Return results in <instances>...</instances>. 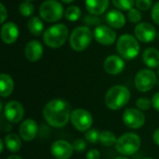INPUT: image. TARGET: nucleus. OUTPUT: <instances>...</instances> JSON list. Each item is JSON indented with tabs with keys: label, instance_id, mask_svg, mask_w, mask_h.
I'll use <instances>...</instances> for the list:
<instances>
[{
	"label": "nucleus",
	"instance_id": "58836bf2",
	"mask_svg": "<svg viewBox=\"0 0 159 159\" xmlns=\"http://www.w3.org/2000/svg\"><path fill=\"white\" fill-rule=\"evenodd\" d=\"M153 139H154V142H155L157 145H159V129H157L154 132Z\"/></svg>",
	"mask_w": 159,
	"mask_h": 159
},
{
	"label": "nucleus",
	"instance_id": "39448f33",
	"mask_svg": "<svg viewBox=\"0 0 159 159\" xmlns=\"http://www.w3.org/2000/svg\"><path fill=\"white\" fill-rule=\"evenodd\" d=\"M141 144V139L136 133L127 132L117 139V142L116 143V149L119 154L123 155L124 157H129L139 151Z\"/></svg>",
	"mask_w": 159,
	"mask_h": 159
},
{
	"label": "nucleus",
	"instance_id": "4c0bfd02",
	"mask_svg": "<svg viewBox=\"0 0 159 159\" xmlns=\"http://www.w3.org/2000/svg\"><path fill=\"white\" fill-rule=\"evenodd\" d=\"M0 8H1V22L3 23L7 17V11L3 4H0Z\"/></svg>",
	"mask_w": 159,
	"mask_h": 159
},
{
	"label": "nucleus",
	"instance_id": "c9c22d12",
	"mask_svg": "<svg viewBox=\"0 0 159 159\" xmlns=\"http://www.w3.org/2000/svg\"><path fill=\"white\" fill-rule=\"evenodd\" d=\"M87 159H100L101 158V154L97 149H91L89 150L87 155H86Z\"/></svg>",
	"mask_w": 159,
	"mask_h": 159
},
{
	"label": "nucleus",
	"instance_id": "7c9ffc66",
	"mask_svg": "<svg viewBox=\"0 0 159 159\" xmlns=\"http://www.w3.org/2000/svg\"><path fill=\"white\" fill-rule=\"evenodd\" d=\"M128 19L129 20L130 22L137 23V22H139L142 20V13L137 8H131L130 10H129Z\"/></svg>",
	"mask_w": 159,
	"mask_h": 159
},
{
	"label": "nucleus",
	"instance_id": "6e6552de",
	"mask_svg": "<svg viewBox=\"0 0 159 159\" xmlns=\"http://www.w3.org/2000/svg\"><path fill=\"white\" fill-rule=\"evenodd\" d=\"M157 75L150 69L140 70L135 76V87L141 92H147L151 90L157 84Z\"/></svg>",
	"mask_w": 159,
	"mask_h": 159
},
{
	"label": "nucleus",
	"instance_id": "ddd939ff",
	"mask_svg": "<svg viewBox=\"0 0 159 159\" xmlns=\"http://www.w3.org/2000/svg\"><path fill=\"white\" fill-rule=\"evenodd\" d=\"M94 37L101 45L110 46L115 43L116 39V34L111 27L99 25L94 30Z\"/></svg>",
	"mask_w": 159,
	"mask_h": 159
},
{
	"label": "nucleus",
	"instance_id": "473e14b6",
	"mask_svg": "<svg viewBox=\"0 0 159 159\" xmlns=\"http://www.w3.org/2000/svg\"><path fill=\"white\" fill-rule=\"evenodd\" d=\"M73 147H74V150L78 152V153H81L83 151L86 150L87 148V143L84 140L82 139H77L75 140L74 143H73Z\"/></svg>",
	"mask_w": 159,
	"mask_h": 159
},
{
	"label": "nucleus",
	"instance_id": "79ce46f5",
	"mask_svg": "<svg viewBox=\"0 0 159 159\" xmlns=\"http://www.w3.org/2000/svg\"><path fill=\"white\" fill-rule=\"evenodd\" d=\"M63 3H66V4H69V3H72L74 0H61Z\"/></svg>",
	"mask_w": 159,
	"mask_h": 159
},
{
	"label": "nucleus",
	"instance_id": "5701e85b",
	"mask_svg": "<svg viewBox=\"0 0 159 159\" xmlns=\"http://www.w3.org/2000/svg\"><path fill=\"white\" fill-rule=\"evenodd\" d=\"M4 143H5V145H6L7 149L9 152H11V153L19 152L20 150V148H21V141H20V138L18 135L14 134V133L7 134L5 137Z\"/></svg>",
	"mask_w": 159,
	"mask_h": 159
},
{
	"label": "nucleus",
	"instance_id": "f03ea898",
	"mask_svg": "<svg viewBox=\"0 0 159 159\" xmlns=\"http://www.w3.org/2000/svg\"><path fill=\"white\" fill-rule=\"evenodd\" d=\"M129 89L125 86L116 85L110 88L106 92L104 102L110 110H119L129 102Z\"/></svg>",
	"mask_w": 159,
	"mask_h": 159
},
{
	"label": "nucleus",
	"instance_id": "72a5a7b5",
	"mask_svg": "<svg viewBox=\"0 0 159 159\" xmlns=\"http://www.w3.org/2000/svg\"><path fill=\"white\" fill-rule=\"evenodd\" d=\"M135 4L140 10L146 11L152 7V0H136Z\"/></svg>",
	"mask_w": 159,
	"mask_h": 159
},
{
	"label": "nucleus",
	"instance_id": "aec40b11",
	"mask_svg": "<svg viewBox=\"0 0 159 159\" xmlns=\"http://www.w3.org/2000/svg\"><path fill=\"white\" fill-rule=\"evenodd\" d=\"M109 6V0H86L87 10L92 15L102 14Z\"/></svg>",
	"mask_w": 159,
	"mask_h": 159
},
{
	"label": "nucleus",
	"instance_id": "a211bd4d",
	"mask_svg": "<svg viewBox=\"0 0 159 159\" xmlns=\"http://www.w3.org/2000/svg\"><path fill=\"white\" fill-rule=\"evenodd\" d=\"M19 36L18 26L13 22H6L1 29V38L6 44H13Z\"/></svg>",
	"mask_w": 159,
	"mask_h": 159
},
{
	"label": "nucleus",
	"instance_id": "a19ab883",
	"mask_svg": "<svg viewBox=\"0 0 159 159\" xmlns=\"http://www.w3.org/2000/svg\"><path fill=\"white\" fill-rule=\"evenodd\" d=\"M4 144H5V143H3L2 140H0V145H1V152L0 153H3V151H4Z\"/></svg>",
	"mask_w": 159,
	"mask_h": 159
},
{
	"label": "nucleus",
	"instance_id": "f257e3e1",
	"mask_svg": "<svg viewBox=\"0 0 159 159\" xmlns=\"http://www.w3.org/2000/svg\"><path fill=\"white\" fill-rule=\"evenodd\" d=\"M71 106L62 99L49 101L43 109V116L47 123L53 128L64 127L71 117Z\"/></svg>",
	"mask_w": 159,
	"mask_h": 159
},
{
	"label": "nucleus",
	"instance_id": "412c9836",
	"mask_svg": "<svg viewBox=\"0 0 159 159\" xmlns=\"http://www.w3.org/2000/svg\"><path fill=\"white\" fill-rule=\"evenodd\" d=\"M143 61L149 68H157L159 66V51L155 48H146L143 53Z\"/></svg>",
	"mask_w": 159,
	"mask_h": 159
},
{
	"label": "nucleus",
	"instance_id": "49530a36",
	"mask_svg": "<svg viewBox=\"0 0 159 159\" xmlns=\"http://www.w3.org/2000/svg\"><path fill=\"white\" fill-rule=\"evenodd\" d=\"M157 74H158V75H159V68H158V71H157Z\"/></svg>",
	"mask_w": 159,
	"mask_h": 159
},
{
	"label": "nucleus",
	"instance_id": "9b49d317",
	"mask_svg": "<svg viewBox=\"0 0 159 159\" xmlns=\"http://www.w3.org/2000/svg\"><path fill=\"white\" fill-rule=\"evenodd\" d=\"M4 116L8 122L17 124L20 122L24 116L23 106L17 101L8 102L4 108Z\"/></svg>",
	"mask_w": 159,
	"mask_h": 159
},
{
	"label": "nucleus",
	"instance_id": "a878e982",
	"mask_svg": "<svg viewBox=\"0 0 159 159\" xmlns=\"http://www.w3.org/2000/svg\"><path fill=\"white\" fill-rule=\"evenodd\" d=\"M81 15H82L81 9L77 6H71V7H67V9L64 12L65 18L70 21L78 20L80 19Z\"/></svg>",
	"mask_w": 159,
	"mask_h": 159
},
{
	"label": "nucleus",
	"instance_id": "f704fd0d",
	"mask_svg": "<svg viewBox=\"0 0 159 159\" xmlns=\"http://www.w3.org/2000/svg\"><path fill=\"white\" fill-rule=\"evenodd\" d=\"M152 18L156 23L159 25V2H157L152 8Z\"/></svg>",
	"mask_w": 159,
	"mask_h": 159
},
{
	"label": "nucleus",
	"instance_id": "4468645a",
	"mask_svg": "<svg viewBox=\"0 0 159 159\" xmlns=\"http://www.w3.org/2000/svg\"><path fill=\"white\" fill-rule=\"evenodd\" d=\"M134 34L137 39L143 43H149L155 40L157 36L156 28L149 22H141L139 23L135 29Z\"/></svg>",
	"mask_w": 159,
	"mask_h": 159
},
{
	"label": "nucleus",
	"instance_id": "37998d69",
	"mask_svg": "<svg viewBox=\"0 0 159 159\" xmlns=\"http://www.w3.org/2000/svg\"><path fill=\"white\" fill-rule=\"evenodd\" d=\"M116 159H129V158H128L127 157H116Z\"/></svg>",
	"mask_w": 159,
	"mask_h": 159
},
{
	"label": "nucleus",
	"instance_id": "7ed1b4c3",
	"mask_svg": "<svg viewBox=\"0 0 159 159\" xmlns=\"http://www.w3.org/2000/svg\"><path fill=\"white\" fill-rule=\"evenodd\" d=\"M68 28L64 24H54L45 31L43 40L48 47L58 48L65 43L68 37Z\"/></svg>",
	"mask_w": 159,
	"mask_h": 159
},
{
	"label": "nucleus",
	"instance_id": "0eeeda50",
	"mask_svg": "<svg viewBox=\"0 0 159 159\" xmlns=\"http://www.w3.org/2000/svg\"><path fill=\"white\" fill-rule=\"evenodd\" d=\"M41 18L48 22H55L61 19L63 15V7L57 0H46L39 7Z\"/></svg>",
	"mask_w": 159,
	"mask_h": 159
},
{
	"label": "nucleus",
	"instance_id": "2f4dec72",
	"mask_svg": "<svg viewBox=\"0 0 159 159\" xmlns=\"http://www.w3.org/2000/svg\"><path fill=\"white\" fill-rule=\"evenodd\" d=\"M84 22L87 24V25H93V26H95V25H100V23H101V19L100 18H98L96 15H87V16H85V18H84Z\"/></svg>",
	"mask_w": 159,
	"mask_h": 159
},
{
	"label": "nucleus",
	"instance_id": "dca6fc26",
	"mask_svg": "<svg viewBox=\"0 0 159 159\" xmlns=\"http://www.w3.org/2000/svg\"><path fill=\"white\" fill-rule=\"evenodd\" d=\"M37 132H38V126L34 119H26L20 126V129H19L20 137L25 142L33 141L36 137Z\"/></svg>",
	"mask_w": 159,
	"mask_h": 159
},
{
	"label": "nucleus",
	"instance_id": "c756f323",
	"mask_svg": "<svg viewBox=\"0 0 159 159\" xmlns=\"http://www.w3.org/2000/svg\"><path fill=\"white\" fill-rule=\"evenodd\" d=\"M151 104H152V101H150L146 97L139 98L137 100V102H136V106L141 111H146V110H148L151 107Z\"/></svg>",
	"mask_w": 159,
	"mask_h": 159
},
{
	"label": "nucleus",
	"instance_id": "b1692460",
	"mask_svg": "<svg viewBox=\"0 0 159 159\" xmlns=\"http://www.w3.org/2000/svg\"><path fill=\"white\" fill-rule=\"evenodd\" d=\"M28 29L34 35H40L44 30V23L38 17H32L28 20Z\"/></svg>",
	"mask_w": 159,
	"mask_h": 159
},
{
	"label": "nucleus",
	"instance_id": "20e7f679",
	"mask_svg": "<svg viewBox=\"0 0 159 159\" xmlns=\"http://www.w3.org/2000/svg\"><path fill=\"white\" fill-rule=\"evenodd\" d=\"M116 49L120 57L130 61L135 59L140 52V45L137 39L131 34H123L116 43Z\"/></svg>",
	"mask_w": 159,
	"mask_h": 159
},
{
	"label": "nucleus",
	"instance_id": "f3484780",
	"mask_svg": "<svg viewBox=\"0 0 159 159\" xmlns=\"http://www.w3.org/2000/svg\"><path fill=\"white\" fill-rule=\"evenodd\" d=\"M25 57L29 61L34 62L41 59L43 55V46L39 41L32 40L27 43L25 47Z\"/></svg>",
	"mask_w": 159,
	"mask_h": 159
},
{
	"label": "nucleus",
	"instance_id": "a18cd8bd",
	"mask_svg": "<svg viewBox=\"0 0 159 159\" xmlns=\"http://www.w3.org/2000/svg\"><path fill=\"white\" fill-rule=\"evenodd\" d=\"M25 1H27V2H31V1H34V0H25Z\"/></svg>",
	"mask_w": 159,
	"mask_h": 159
},
{
	"label": "nucleus",
	"instance_id": "4be33fe9",
	"mask_svg": "<svg viewBox=\"0 0 159 159\" xmlns=\"http://www.w3.org/2000/svg\"><path fill=\"white\" fill-rule=\"evenodd\" d=\"M14 82L12 77L7 74L0 75V96L2 98H7L13 92Z\"/></svg>",
	"mask_w": 159,
	"mask_h": 159
},
{
	"label": "nucleus",
	"instance_id": "393cba45",
	"mask_svg": "<svg viewBox=\"0 0 159 159\" xmlns=\"http://www.w3.org/2000/svg\"><path fill=\"white\" fill-rule=\"evenodd\" d=\"M117 142V138L115 135V133L108 131V130H104L101 132V136H100V143L104 145V146H112V145H116Z\"/></svg>",
	"mask_w": 159,
	"mask_h": 159
},
{
	"label": "nucleus",
	"instance_id": "423d86ee",
	"mask_svg": "<svg viewBox=\"0 0 159 159\" xmlns=\"http://www.w3.org/2000/svg\"><path fill=\"white\" fill-rule=\"evenodd\" d=\"M92 39V33L87 26L76 27L70 35V46L75 51L86 49Z\"/></svg>",
	"mask_w": 159,
	"mask_h": 159
},
{
	"label": "nucleus",
	"instance_id": "1a4fd4ad",
	"mask_svg": "<svg viewBox=\"0 0 159 159\" xmlns=\"http://www.w3.org/2000/svg\"><path fill=\"white\" fill-rule=\"evenodd\" d=\"M70 120L72 125L80 132H86L90 129L93 123V117L89 111L80 108L72 112Z\"/></svg>",
	"mask_w": 159,
	"mask_h": 159
},
{
	"label": "nucleus",
	"instance_id": "6ab92c4d",
	"mask_svg": "<svg viewBox=\"0 0 159 159\" xmlns=\"http://www.w3.org/2000/svg\"><path fill=\"white\" fill-rule=\"evenodd\" d=\"M105 21L113 28H122L125 23H126V17L125 15L119 11V10H116V9H112L109 12L106 13L105 15Z\"/></svg>",
	"mask_w": 159,
	"mask_h": 159
},
{
	"label": "nucleus",
	"instance_id": "ea45409f",
	"mask_svg": "<svg viewBox=\"0 0 159 159\" xmlns=\"http://www.w3.org/2000/svg\"><path fill=\"white\" fill-rule=\"evenodd\" d=\"M7 159H22L20 157H19V156H16V155H11V156H9L8 157Z\"/></svg>",
	"mask_w": 159,
	"mask_h": 159
},
{
	"label": "nucleus",
	"instance_id": "9d476101",
	"mask_svg": "<svg viewBox=\"0 0 159 159\" xmlns=\"http://www.w3.org/2000/svg\"><path fill=\"white\" fill-rule=\"evenodd\" d=\"M123 122L129 129H140L145 123V116L140 109L128 108L123 114Z\"/></svg>",
	"mask_w": 159,
	"mask_h": 159
},
{
	"label": "nucleus",
	"instance_id": "2eb2a0df",
	"mask_svg": "<svg viewBox=\"0 0 159 159\" xmlns=\"http://www.w3.org/2000/svg\"><path fill=\"white\" fill-rule=\"evenodd\" d=\"M103 68L109 75H116L122 73L124 70L125 62L122 57L117 55H111L105 59L103 62Z\"/></svg>",
	"mask_w": 159,
	"mask_h": 159
},
{
	"label": "nucleus",
	"instance_id": "f8f14e48",
	"mask_svg": "<svg viewBox=\"0 0 159 159\" xmlns=\"http://www.w3.org/2000/svg\"><path fill=\"white\" fill-rule=\"evenodd\" d=\"M50 153L56 159H69L74 153V147L64 140H58L50 146Z\"/></svg>",
	"mask_w": 159,
	"mask_h": 159
},
{
	"label": "nucleus",
	"instance_id": "cd10ccee",
	"mask_svg": "<svg viewBox=\"0 0 159 159\" xmlns=\"http://www.w3.org/2000/svg\"><path fill=\"white\" fill-rule=\"evenodd\" d=\"M100 136L101 132H99V130L96 129H89L85 133V139L90 143H96L97 142H100Z\"/></svg>",
	"mask_w": 159,
	"mask_h": 159
},
{
	"label": "nucleus",
	"instance_id": "e433bc0d",
	"mask_svg": "<svg viewBox=\"0 0 159 159\" xmlns=\"http://www.w3.org/2000/svg\"><path fill=\"white\" fill-rule=\"evenodd\" d=\"M152 105L153 107L159 112V92L156 93L152 98Z\"/></svg>",
	"mask_w": 159,
	"mask_h": 159
},
{
	"label": "nucleus",
	"instance_id": "c85d7f7f",
	"mask_svg": "<svg viewBox=\"0 0 159 159\" xmlns=\"http://www.w3.org/2000/svg\"><path fill=\"white\" fill-rule=\"evenodd\" d=\"M114 5L121 10H130L133 8L134 0H112Z\"/></svg>",
	"mask_w": 159,
	"mask_h": 159
},
{
	"label": "nucleus",
	"instance_id": "c03bdc74",
	"mask_svg": "<svg viewBox=\"0 0 159 159\" xmlns=\"http://www.w3.org/2000/svg\"><path fill=\"white\" fill-rule=\"evenodd\" d=\"M143 159H154V158H152V157H145V158H143Z\"/></svg>",
	"mask_w": 159,
	"mask_h": 159
},
{
	"label": "nucleus",
	"instance_id": "bb28decb",
	"mask_svg": "<svg viewBox=\"0 0 159 159\" xmlns=\"http://www.w3.org/2000/svg\"><path fill=\"white\" fill-rule=\"evenodd\" d=\"M19 11L20 14L23 17H30L31 15H33L34 11V5L31 4L30 2H23L20 5L19 7Z\"/></svg>",
	"mask_w": 159,
	"mask_h": 159
}]
</instances>
